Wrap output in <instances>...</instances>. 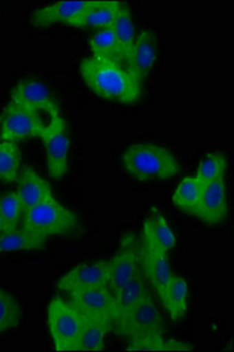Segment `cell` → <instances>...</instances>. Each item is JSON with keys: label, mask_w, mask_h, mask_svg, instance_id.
Here are the masks:
<instances>
[{"label": "cell", "mask_w": 234, "mask_h": 352, "mask_svg": "<svg viewBox=\"0 0 234 352\" xmlns=\"http://www.w3.org/2000/svg\"><path fill=\"white\" fill-rule=\"evenodd\" d=\"M79 72L89 91L101 99L134 104L142 96V85L119 61L89 56L81 61Z\"/></svg>", "instance_id": "cell-1"}, {"label": "cell", "mask_w": 234, "mask_h": 352, "mask_svg": "<svg viewBox=\"0 0 234 352\" xmlns=\"http://www.w3.org/2000/svg\"><path fill=\"white\" fill-rule=\"evenodd\" d=\"M121 160L126 173L140 182L170 180L182 170L173 153L159 144H131Z\"/></svg>", "instance_id": "cell-2"}, {"label": "cell", "mask_w": 234, "mask_h": 352, "mask_svg": "<svg viewBox=\"0 0 234 352\" xmlns=\"http://www.w3.org/2000/svg\"><path fill=\"white\" fill-rule=\"evenodd\" d=\"M77 224V215L53 199L25 210L21 228L47 239L69 235Z\"/></svg>", "instance_id": "cell-3"}, {"label": "cell", "mask_w": 234, "mask_h": 352, "mask_svg": "<svg viewBox=\"0 0 234 352\" xmlns=\"http://www.w3.org/2000/svg\"><path fill=\"white\" fill-rule=\"evenodd\" d=\"M114 331L129 343L164 337L165 324L151 294L129 312Z\"/></svg>", "instance_id": "cell-4"}, {"label": "cell", "mask_w": 234, "mask_h": 352, "mask_svg": "<svg viewBox=\"0 0 234 352\" xmlns=\"http://www.w3.org/2000/svg\"><path fill=\"white\" fill-rule=\"evenodd\" d=\"M83 317L69 302L54 298L47 309V325L54 349L59 352L76 351L83 329Z\"/></svg>", "instance_id": "cell-5"}, {"label": "cell", "mask_w": 234, "mask_h": 352, "mask_svg": "<svg viewBox=\"0 0 234 352\" xmlns=\"http://www.w3.org/2000/svg\"><path fill=\"white\" fill-rule=\"evenodd\" d=\"M49 124L41 113L10 102L0 114V141L18 142L39 138Z\"/></svg>", "instance_id": "cell-6"}, {"label": "cell", "mask_w": 234, "mask_h": 352, "mask_svg": "<svg viewBox=\"0 0 234 352\" xmlns=\"http://www.w3.org/2000/svg\"><path fill=\"white\" fill-rule=\"evenodd\" d=\"M44 144L47 170L53 180H61L69 170L71 141L67 124L61 116L54 118L39 136Z\"/></svg>", "instance_id": "cell-7"}, {"label": "cell", "mask_w": 234, "mask_h": 352, "mask_svg": "<svg viewBox=\"0 0 234 352\" xmlns=\"http://www.w3.org/2000/svg\"><path fill=\"white\" fill-rule=\"evenodd\" d=\"M69 303L85 320H104L112 324L114 296L107 287L69 292Z\"/></svg>", "instance_id": "cell-8"}, {"label": "cell", "mask_w": 234, "mask_h": 352, "mask_svg": "<svg viewBox=\"0 0 234 352\" xmlns=\"http://www.w3.org/2000/svg\"><path fill=\"white\" fill-rule=\"evenodd\" d=\"M140 267V243L134 234H127L123 237L120 247L116 256L111 260V274H109V292L117 295L127 280L134 276V272Z\"/></svg>", "instance_id": "cell-9"}, {"label": "cell", "mask_w": 234, "mask_h": 352, "mask_svg": "<svg viewBox=\"0 0 234 352\" xmlns=\"http://www.w3.org/2000/svg\"><path fill=\"white\" fill-rule=\"evenodd\" d=\"M114 0H76L58 1L52 5L38 8L31 14V24L36 28H50L56 23L66 24L76 16L87 12L93 8H103L112 4Z\"/></svg>", "instance_id": "cell-10"}, {"label": "cell", "mask_w": 234, "mask_h": 352, "mask_svg": "<svg viewBox=\"0 0 234 352\" xmlns=\"http://www.w3.org/2000/svg\"><path fill=\"white\" fill-rule=\"evenodd\" d=\"M109 274L111 260L81 264L61 277L58 282V288L67 292L83 289L103 288L109 285Z\"/></svg>", "instance_id": "cell-11"}, {"label": "cell", "mask_w": 234, "mask_h": 352, "mask_svg": "<svg viewBox=\"0 0 234 352\" xmlns=\"http://www.w3.org/2000/svg\"><path fill=\"white\" fill-rule=\"evenodd\" d=\"M11 102L41 114L59 116L57 102L51 91L39 80L26 79L18 82L11 92Z\"/></svg>", "instance_id": "cell-12"}, {"label": "cell", "mask_w": 234, "mask_h": 352, "mask_svg": "<svg viewBox=\"0 0 234 352\" xmlns=\"http://www.w3.org/2000/svg\"><path fill=\"white\" fill-rule=\"evenodd\" d=\"M140 263L146 280L157 296L162 298L166 287L173 276L167 254L153 248L147 242L142 241V243H140Z\"/></svg>", "instance_id": "cell-13"}, {"label": "cell", "mask_w": 234, "mask_h": 352, "mask_svg": "<svg viewBox=\"0 0 234 352\" xmlns=\"http://www.w3.org/2000/svg\"><path fill=\"white\" fill-rule=\"evenodd\" d=\"M157 38L153 32L144 30L138 33L125 67L140 84H144L157 60Z\"/></svg>", "instance_id": "cell-14"}, {"label": "cell", "mask_w": 234, "mask_h": 352, "mask_svg": "<svg viewBox=\"0 0 234 352\" xmlns=\"http://www.w3.org/2000/svg\"><path fill=\"white\" fill-rule=\"evenodd\" d=\"M147 295H149L147 280L144 275L142 263H140V267L137 269V272H134V276L127 280V283L114 296L112 329L117 328L129 312L132 311Z\"/></svg>", "instance_id": "cell-15"}, {"label": "cell", "mask_w": 234, "mask_h": 352, "mask_svg": "<svg viewBox=\"0 0 234 352\" xmlns=\"http://www.w3.org/2000/svg\"><path fill=\"white\" fill-rule=\"evenodd\" d=\"M227 210L228 204L224 177L206 184L195 217L207 226H217L225 220Z\"/></svg>", "instance_id": "cell-16"}, {"label": "cell", "mask_w": 234, "mask_h": 352, "mask_svg": "<svg viewBox=\"0 0 234 352\" xmlns=\"http://www.w3.org/2000/svg\"><path fill=\"white\" fill-rule=\"evenodd\" d=\"M17 181L18 184L16 192L23 204L24 212L36 204L54 199L49 182L31 167H23Z\"/></svg>", "instance_id": "cell-17"}, {"label": "cell", "mask_w": 234, "mask_h": 352, "mask_svg": "<svg viewBox=\"0 0 234 352\" xmlns=\"http://www.w3.org/2000/svg\"><path fill=\"white\" fill-rule=\"evenodd\" d=\"M142 241L166 254H169L176 247V236L162 212H153L145 221Z\"/></svg>", "instance_id": "cell-18"}, {"label": "cell", "mask_w": 234, "mask_h": 352, "mask_svg": "<svg viewBox=\"0 0 234 352\" xmlns=\"http://www.w3.org/2000/svg\"><path fill=\"white\" fill-rule=\"evenodd\" d=\"M124 4H125L124 1L114 0L112 4L106 5L103 8H93L81 16L73 18L67 21L66 25L73 28H81V30L99 28V31L111 28L117 19L121 6Z\"/></svg>", "instance_id": "cell-19"}, {"label": "cell", "mask_w": 234, "mask_h": 352, "mask_svg": "<svg viewBox=\"0 0 234 352\" xmlns=\"http://www.w3.org/2000/svg\"><path fill=\"white\" fill-rule=\"evenodd\" d=\"M112 28H114L116 41H117L118 61L126 64L137 38L129 5L124 4L121 6Z\"/></svg>", "instance_id": "cell-20"}, {"label": "cell", "mask_w": 234, "mask_h": 352, "mask_svg": "<svg viewBox=\"0 0 234 352\" xmlns=\"http://www.w3.org/2000/svg\"><path fill=\"white\" fill-rule=\"evenodd\" d=\"M46 244V237L36 235L23 228L0 232V254L13 252L41 250Z\"/></svg>", "instance_id": "cell-21"}, {"label": "cell", "mask_w": 234, "mask_h": 352, "mask_svg": "<svg viewBox=\"0 0 234 352\" xmlns=\"http://www.w3.org/2000/svg\"><path fill=\"white\" fill-rule=\"evenodd\" d=\"M187 296L189 285L185 278L173 275L160 300L174 322L182 320V317L185 316L187 311Z\"/></svg>", "instance_id": "cell-22"}, {"label": "cell", "mask_w": 234, "mask_h": 352, "mask_svg": "<svg viewBox=\"0 0 234 352\" xmlns=\"http://www.w3.org/2000/svg\"><path fill=\"white\" fill-rule=\"evenodd\" d=\"M205 186L195 177H186L174 192L173 204L189 215H197Z\"/></svg>", "instance_id": "cell-23"}, {"label": "cell", "mask_w": 234, "mask_h": 352, "mask_svg": "<svg viewBox=\"0 0 234 352\" xmlns=\"http://www.w3.org/2000/svg\"><path fill=\"white\" fill-rule=\"evenodd\" d=\"M83 329L78 340L76 351H101L105 349L107 333L112 330V324L104 320L83 318Z\"/></svg>", "instance_id": "cell-24"}, {"label": "cell", "mask_w": 234, "mask_h": 352, "mask_svg": "<svg viewBox=\"0 0 234 352\" xmlns=\"http://www.w3.org/2000/svg\"><path fill=\"white\" fill-rule=\"evenodd\" d=\"M21 164V153L17 142L0 141V182L11 184L18 180Z\"/></svg>", "instance_id": "cell-25"}, {"label": "cell", "mask_w": 234, "mask_h": 352, "mask_svg": "<svg viewBox=\"0 0 234 352\" xmlns=\"http://www.w3.org/2000/svg\"><path fill=\"white\" fill-rule=\"evenodd\" d=\"M89 46L93 58L114 59L118 61L117 41L112 26L100 30L94 36H91Z\"/></svg>", "instance_id": "cell-26"}, {"label": "cell", "mask_w": 234, "mask_h": 352, "mask_svg": "<svg viewBox=\"0 0 234 352\" xmlns=\"http://www.w3.org/2000/svg\"><path fill=\"white\" fill-rule=\"evenodd\" d=\"M227 166L228 161L226 156L220 153H213L206 156L202 164H199L198 170L194 177L206 186L213 181L222 179L224 173L226 172Z\"/></svg>", "instance_id": "cell-27"}, {"label": "cell", "mask_w": 234, "mask_h": 352, "mask_svg": "<svg viewBox=\"0 0 234 352\" xmlns=\"http://www.w3.org/2000/svg\"><path fill=\"white\" fill-rule=\"evenodd\" d=\"M23 215L24 208L17 192H6L0 197V221L4 226V232L18 228Z\"/></svg>", "instance_id": "cell-28"}, {"label": "cell", "mask_w": 234, "mask_h": 352, "mask_svg": "<svg viewBox=\"0 0 234 352\" xmlns=\"http://www.w3.org/2000/svg\"><path fill=\"white\" fill-rule=\"evenodd\" d=\"M23 312L16 298L0 288V333L12 330L21 323Z\"/></svg>", "instance_id": "cell-29"}, {"label": "cell", "mask_w": 234, "mask_h": 352, "mask_svg": "<svg viewBox=\"0 0 234 352\" xmlns=\"http://www.w3.org/2000/svg\"><path fill=\"white\" fill-rule=\"evenodd\" d=\"M165 338H154V340H139L131 342L126 348L127 351H164Z\"/></svg>", "instance_id": "cell-30"}, {"label": "cell", "mask_w": 234, "mask_h": 352, "mask_svg": "<svg viewBox=\"0 0 234 352\" xmlns=\"http://www.w3.org/2000/svg\"><path fill=\"white\" fill-rule=\"evenodd\" d=\"M164 351H194L192 345L176 340H165Z\"/></svg>", "instance_id": "cell-31"}, {"label": "cell", "mask_w": 234, "mask_h": 352, "mask_svg": "<svg viewBox=\"0 0 234 352\" xmlns=\"http://www.w3.org/2000/svg\"><path fill=\"white\" fill-rule=\"evenodd\" d=\"M0 232H4V226L1 223V221H0Z\"/></svg>", "instance_id": "cell-32"}]
</instances>
